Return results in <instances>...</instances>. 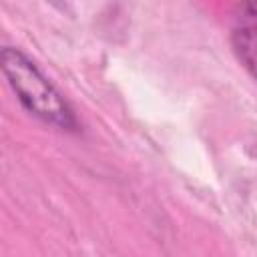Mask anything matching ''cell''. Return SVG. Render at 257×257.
I'll return each instance as SVG.
<instances>
[{
    "instance_id": "cell-1",
    "label": "cell",
    "mask_w": 257,
    "mask_h": 257,
    "mask_svg": "<svg viewBox=\"0 0 257 257\" xmlns=\"http://www.w3.org/2000/svg\"><path fill=\"white\" fill-rule=\"evenodd\" d=\"M0 66L10 88L28 112L58 128H76V118L62 94L24 52L4 46L0 52Z\"/></svg>"
},
{
    "instance_id": "cell-2",
    "label": "cell",
    "mask_w": 257,
    "mask_h": 257,
    "mask_svg": "<svg viewBox=\"0 0 257 257\" xmlns=\"http://www.w3.org/2000/svg\"><path fill=\"white\" fill-rule=\"evenodd\" d=\"M231 46L243 68L257 80V2H243L237 8Z\"/></svg>"
}]
</instances>
